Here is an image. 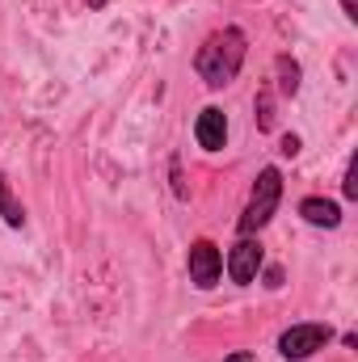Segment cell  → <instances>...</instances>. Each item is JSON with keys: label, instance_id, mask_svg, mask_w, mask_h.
<instances>
[{"label": "cell", "instance_id": "obj_1", "mask_svg": "<svg viewBox=\"0 0 358 362\" xmlns=\"http://www.w3.org/2000/svg\"><path fill=\"white\" fill-rule=\"evenodd\" d=\"M245 59H249V38H245V30H241V25H224V30H215V34L198 47L194 72H198V81H202L207 89H228V85L241 76Z\"/></svg>", "mask_w": 358, "mask_h": 362}, {"label": "cell", "instance_id": "obj_2", "mask_svg": "<svg viewBox=\"0 0 358 362\" xmlns=\"http://www.w3.org/2000/svg\"><path fill=\"white\" fill-rule=\"evenodd\" d=\"M278 202H282V173H278V165H266L258 173V181H253V189H249V202H245V215L236 219V232L241 236H258L274 219Z\"/></svg>", "mask_w": 358, "mask_h": 362}, {"label": "cell", "instance_id": "obj_3", "mask_svg": "<svg viewBox=\"0 0 358 362\" xmlns=\"http://www.w3.org/2000/svg\"><path fill=\"white\" fill-rule=\"evenodd\" d=\"M329 341H333V329H329V325H321V320H299V325L282 329L278 354L287 362H308L316 350H325Z\"/></svg>", "mask_w": 358, "mask_h": 362}, {"label": "cell", "instance_id": "obj_4", "mask_svg": "<svg viewBox=\"0 0 358 362\" xmlns=\"http://www.w3.org/2000/svg\"><path fill=\"white\" fill-rule=\"evenodd\" d=\"M266 266V253H262V240L258 236H241L232 249H228V278L236 286H249Z\"/></svg>", "mask_w": 358, "mask_h": 362}, {"label": "cell", "instance_id": "obj_5", "mask_svg": "<svg viewBox=\"0 0 358 362\" xmlns=\"http://www.w3.org/2000/svg\"><path fill=\"white\" fill-rule=\"evenodd\" d=\"M219 274H224V253H219V245H215V240H194V245H190V282H194L198 291H211V286L219 282Z\"/></svg>", "mask_w": 358, "mask_h": 362}, {"label": "cell", "instance_id": "obj_6", "mask_svg": "<svg viewBox=\"0 0 358 362\" xmlns=\"http://www.w3.org/2000/svg\"><path fill=\"white\" fill-rule=\"evenodd\" d=\"M194 144L202 152H224L228 144V114L219 105H202L198 118H194Z\"/></svg>", "mask_w": 358, "mask_h": 362}, {"label": "cell", "instance_id": "obj_7", "mask_svg": "<svg viewBox=\"0 0 358 362\" xmlns=\"http://www.w3.org/2000/svg\"><path fill=\"white\" fill-rule=\"evenodd\" d=\"M299 219L312 228H337L342 223V206L333 198H304L299 202Z\"/></svg>", "mask_w": 358, "mask_h": 362}, {"label": "cell", "instance_id": "obj_8", "mask_svg": "<svg viewBox=\"0 0 358 362\" xmlns=\"http://www.w3.org/2000/svg\"><path fill=\"white\" fill-rule=\"evenodd\" d=\"M274 72H278V97H295L299 93V64L291 59V55H278L274 59Z\"/></svg>", "mask_w": 358, "mask_h": 362}, {"label": "cell", "instance_id": "obj_9", "mask_svg": "<svg viewBox=\"0 0 358 362\" xmlns=\"http://www.w3.org/2000/svg\"><path fill=\"white\" fill-rule=\"evenodd\" d=\"M0 219H4L8 228H21V223H25V206L13 198V185H8L4 173H0Z\"/></svg>", "mask_w": 358, "mask_h": 362}, {"label": "cell", "instance_id": "obj_10", "mask_svg": "<svg viewBox=\"0 0 358 362\" xmlns=\"http://www.w3.org/2000/svg\"><path fill=\"white\" fill-rule=\"evenodd\" d=\"M253 114H258V127H262V131H274V97H270V93H258Z\"/></svg>", "mask_w": 358, "mask_h": 362}, {"label": "cell", "instance_id": "obj_11", "mask_svg": "<svg viewBox=\"0 0 358 362\" xmlns=\"http://www.w3.org/2000/svg\"><path fill=\"white\" fill-rule=\"evenodd\" d=\"M299 148H304L299 135H282V139H278V152H282V156H299Z\"/></svg>", "mask_w": 358, "mask_h": 362}, {"label": "cell", "instance_id": "obj_12", "mask_svg": "<svg viewBox=\"0 0 358 362\" xmlns=\"http://www.w3.org/2000/svg\"><path fill=\"white\" fill-rule=\"evenodd\" d=\"M169 177H173V194H178V198H185V181H181V160H178V156L169 160Z\"/></svg>", "mask_w": 358, "mask_h": 362}, {"label": "cell", "instance_id": "obj_13", "mask_svg": "<svg viewBox=\"0 0 358 362\" xmlns=\"http://www.w3.org/2000/svg\"><path fill=\"white\" fill-rule=\"evenodd\" d=\"M282 278H287L282 266H266V286H270V291H278V286H282Z\"/></svg>", "mask_w": 358, "mask_h": 362}, {"label": "cell", "instance_id": "obj_14", "mask_svg": "<svg viewBox=\"0 0 358 362\" xmlns=\"http://www.w3.org/2000/svg\"><path fill=\"white\" fill-rule=\"evenodd\" d=\"M342 194H346V198H358V181H354V169H346V181H342Z\"/></svg>", "mask_w": 358, "mask_h": 362}, {"label": "cell", "instance_id": "obj_15", "mask_svg": "<svg viewBox=\"0 0 358 362\" xmlns=\"http://www.w3.org/2000/svg\"><path fill=\"white\" fill-rule=\"evenodd\" d=\"M342 13H346V21H358V0H342Z\"/></svg>", "mask_w": 358, "mask_h": 362}, {"label": "cell", "instance_id": "obj_16", "mask_svg": "<svg viewBox=\"0 0 358 362\" xmlns=\"http://www.w3.org/2000/svg\"><path fill=\"white\" fill-rule=\"evenodd\" d=\"M224 362H253V354H249V350H236V354H228Z\"/></svg>", "mask_w": 358, "mask_h": 362}, {"label": "cell", "instance_id": "obj_17", "mask_svg": "<svg viewBox=\"0 0 358 362\" xmlns=\"http://www.w3.org/2000/svg\"><path fill=\"white\" fill-rule=\"evenodd\" d=\"M89 8H105V0H89Z\"/></svg>", "mask_w": 358, "mask_h": 362}]
</instances>
